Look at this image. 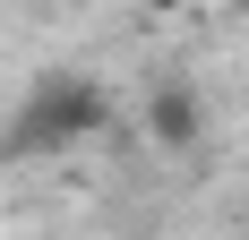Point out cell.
<instances>
[{
  "label": "cell",
  "mask_w": 249,
  "mask_h": 240,
  "mask_svg": "<svg viewBox=\"0 0 249 240\" xmlns=\"http://www.w3.org/2000/svg\"><path fill=\"white\" fill-rule=\"evenodd\" d=\"M155 9H163V0H155Z\"/></svg>",
  "instance_id": "cell-3"
},
{
  "label": "cell",
  "mask_w": 249,
  "mask_h": 240,
  "mask_svg": "<svg viewBox=\"0 0 249 240\" xmlns=\"http://www.w3.org/2000/svg\"><path fill=\"white\" fill-rule=\"evenodd\" d=\"M95 129H103V86L95 77H43L18 103L0 154H52V146H77V137H95Z\"/></svg>",
  "instance_id": "cell-1"
},
{
  "label": "cell",
  "mask_w": 249,
  "mask_h": 240,
  "mask_svg": "<svg viewBox=\"0 0 249 240\" xmlns=\"http://www.w3.org/2000/svg\"><path fill=\"white\" fill-rule=\"evenodd\" d=\"M155 137H189V103H180V95L155 103Z\"/></svg>",
  "instance_id": "cell-2"
}]
</instances>
